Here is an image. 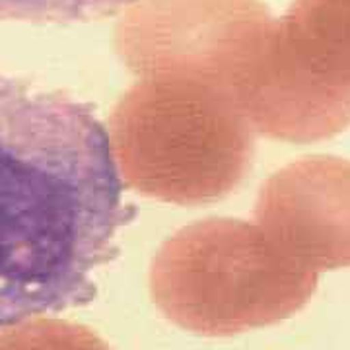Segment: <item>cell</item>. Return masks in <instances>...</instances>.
I'll use <instances>...</instances> for the list:
<instances>
[{
	"instance_id": "obj_1",
	"label": "cell",
	"mask_w": 350,
	"mask_h": 350,
	"mask_svg": "<svg viewBox=\"0 0 350 350\" xmlns=\"http://www.w3.org/2000/svg\"><path fill=\"white\" fill-rule=\"evenodd\" d=\"M126 220L92 105L0 70V333L92 300Z\"/></svg>"
},
{
	"instance_id": "obj_2",
	"label": "cell",
	"mask_w": 350,
	"mask_h": 350,
	"mask_svg": "<svg viewBox=\"0 0 350 350\" xmlns=\"http://www.w3.org/2000/svg\"><path fill=\"white\" fill-rule=\"evenodd\" d=\"M275 64L306 86L350 94V0H298L280 25Z\"/></svg>"
},
{
	"instance_id": "obj_3",
	"label": "cell",
	"mask_w": 350,
	"mask_h": 350,
	"mask_svg": "<svg viewBox=\"0 0 350 350\" xmlns=\"http://www.w3.org/2000/svg\"><path fill=\"white\" fill-rule=\"evenodd\" d=\"M140 0H0V20L25 24H78L101 20Z\"/></svg>"
}]
</instances>
